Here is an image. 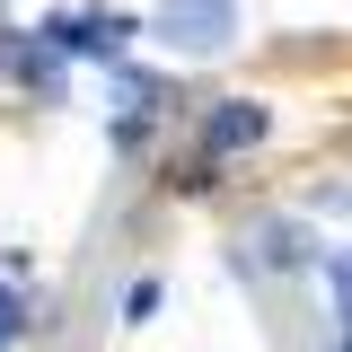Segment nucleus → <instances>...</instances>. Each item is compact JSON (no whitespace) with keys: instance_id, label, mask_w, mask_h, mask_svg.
Wrapping results in <instances>:
<instances>
[{"instance_id":"1","label":"nucleus","mask_w":352,"mask_h":352,"mask_svg":"<svg viewBox=\"0 0 352 352\" xmlns=\"http://www.w3.org/2000/svg\"><path fill=\"white\" fill-rule=\"evenodd\" d=\"M36 36L62 53V62H97V71H115V62H132V36H150V18H132V9H44Z\"/></svg>"},{"instance_id":"3","label":"nucleus","mask_w":352,"mask_h":352,"mask_svg":"<svg viewBox=\"0 0 352 352\" xmlns=\"http://www.w3.org/2000/svg\"><path fill=\"white\" fill-rule=\"evenodd\" d=\"M238 273H247V282H282V273H317V264H326V238H317V229H308L300 212H256L247 220V229H238Z\"/></svg>"},{"instance_id":"6","label":"nucleus","mask_w":352,"mask_h":352,"mask_svg":"<svg viewBox=\"0 0 352 352\" xmlns=\"http://www.w3.org/2000/svg\"><path fill=\"white\" fill-rule=\"evenodd\" d=\"M317 282H326V300H335V335H352V238H335V247H326Z\"/></svg>"},{"instance_id":"7","label":"nucleus","mask_w":352,"mask_h":352,"mask_svg":"<svg viewBox=\"0 0 352 352\" xmlns=\"http://www.w3.org/2000/svg\"><path fill=\"white\" fill-rule=\"evenodd\" d=\"M27 326H36V308H27V291H18V273H0V352L27 344Z\"/></svg>"},{"instance_id":"2","label":"nucleus","mask_w":352,"mask_h":352,"mask_svg":"<svg viewBox=\"0 0 352 352\" xmlns=\"http://www.w3.org/2000/svg\"><path fill=\"white\" fill-rule=\"evenodd\" d=\"M273 141V106L264 97H203V115H194V176L185 185H212L229 159H247Z\"/></svg>"},{"instance_id":"9","label":"nucleus","mask_w":352,"mask_h":352,"mask_svg":"<svg viewBox=\"0 0 352 352\" xmlns=\"http://www.w3.org/2000/svg\"><path fill=\"white\" fill-rule=\"evenodd\" d=\"M335 352H352V335H335Z\"/></svg>"},{"instance_id":"5","label":"nucleus","mask_w":352,"mask_h":352,"mask_svg":"<svg viewBox=\"0 0 352 352\" xmlns=\"http://www.w3.org/2000/svg\"><path fill=\"white\" fill-rule=\"evenodd\" d=\"M0 80H18L36 106H62V88H71V62L36 36V27H0Z\"/></svg>"},{"instance_id":"4","label":"nucleus","mask_w":352,"mask_h":352,"mask_svg":"<svg viewBox=\"0 0 352 352\" xmlns=\"http://www.w3.org/2000/svg\"><path fill=\"white\" fill-rule=\"evenodd\" d=\"M238 36H247L238 0H159V9H150V44L176 53V62H212V53H229Z\"/></svg>"},{"instance_id":"8","label":"nucleus","mask_w":352,"mask_h":352,"mask_svg":"<svg viewBox=\"0 0 352 352\" xmlns=\"http://www.w3.org/2000/svg\"><path fill=\"white\" fill-rule=\"evenodd\" d=\"M159 300H168V282H159V273H141V282L124 291V317H115V326H150V317H159Z\"/></svg>"}]
</instances>
